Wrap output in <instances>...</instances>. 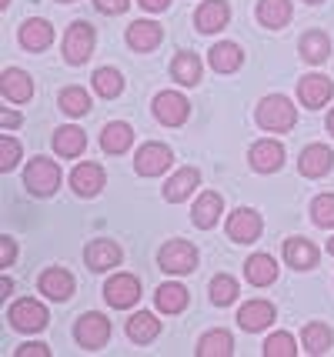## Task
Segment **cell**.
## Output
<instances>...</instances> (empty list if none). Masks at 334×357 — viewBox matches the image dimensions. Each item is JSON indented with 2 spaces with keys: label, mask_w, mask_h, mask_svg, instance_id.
<instances>
[{
  "label": "cell",
  "mask_w": 334,
  "mask_h": 357,
  "mask_svg": "<svg viewBox=\"0 0 334 357\" xmlns=\"http://www.w3.org/2000/svg\"><path fill=\"white\" fill-rule=\"evenodd\" d=\"M158 261H160V271H167V274H191L197 267V248L191 241H167L160 248Z\"/></svg>",
  "instance_id": "5"
},
{
  "label": "cell",
  "mask_w": 334,
  "mask_h": 357,
  "mask_svg": "<svg viewBox=\"0 0 334 357\" xmlns=\"http://www.w3.org/2000/svg\"><path fill=\"white\" fill-rule=\"evenodd\" d=\"M84 147H87V137H84L80 127H61V130H54V151L61 157H77Z\"/></svg>",
  "instance_id": "34"
},
{
  "label": "cell",
  "mask_w": 334,
  "mask_h": 357,
  "mask_svg": "<svg viewBox=\"0 0 334 357\" xmlns=\"http://www.w3.org/2000/svg\"><path fill=\"white\" fill-rule=\"evenodd\" d=\"M328 130H331V134H334V110H331V114H328Z\"/></svg>",
  "instance_id": "48"
},
{
  "label": "cell",
  "mask_w": 334,
  "mask_h": 357,
  "mask_svg": "<svg viewBox=\"0 0 334 357\" xmlns=\"http://www.w3.org/2000/svg\"><path fill=\"white\" fill-rule=\"evenodd\" d=\"M328 254H334V237H331V241H328Z\"/></svg>",
  "instance_id": "49"
},
{
  "label": "cell",
  "mask_w": 334,
  "mask_h": 357,
  "mask_svg": "<svg viewBox=\"0 0 334 357\" xmlns=\"http://www.w3.org/2000/svg\"><path fill=\"white\" fill-rule=\"evenodd\" d=\"M334 93V84L331 77H324V74H308V77H301V84H298V97H301L304 107L318 110L324 107L328 100H331Z\"/></svg>",
  "instance_id": "11"
},
{
  "label": "cell",
  "mask_w": 334,
  "mask_h": 357,
  "mask_svg": "<svg viewBox=\"0 0 334 357\" xmlns=\"http://www.w3.org/2000/svg\"><path fill=\"white\" fill-rule=\"evenodd\" d=\"M57 104H61V110L70 114V117H84V114L91 110V93L80 91V87H64L61 97H57Z\"/></svg>",
  "instance_id": "36"
},
{
  "label": "cell",
  "mask_w": 334,
  "mask_h": 357,
  "mask_svg": "<svg viewBox=\"0 0 334 357\" xmlns=\"http://www.w3.org/2000/svg\"><path fill=\"white\" fill-rule=\"evenodd\" d=\"M20 44L33 50V54H40V50H47L54 44V27H50L47 20H40V17H33V20H24L20 24Z\"/></svg>",
  "instance_id": "19"
},
{
  "label": "cell",
  "mask_w": 334,
  "mask_h": 357,
  "mask_svg": "<svg viewBox=\"0 0 334 357\" xmlns=\"http://www.w3.org/2000/svg\"><path fill=\"white\" fill-rule=\"evenodd\" d=\"M331 164H334V154H331V147H324V144L304 147L301 160H298V167H301L304 177H324V174L331 171Z\"/></svg>",
  "instance_id": "18"
},
{
  "label": "cell",
  "mask_w": 334,
  "mask_h": 357,
  "mask_svg": "<svg viewBox=\"0 0 334 357\" xmlns=\"http://www.w3.org/2000/svg\"><path fill=\"white\" fill-rule=\"evenodd\" d=\"M17 160H20V144H17L10 134H3V137H0V167H3V171H14Z\"/></svg>",
  "instance_id": "41"
},
{
  "label": "cell",
  "mask_w": 334,
  "mask_h": 357,
  "mask_svg": "<svg viewBox=\"0 0 334 357\" xmlns=\"http://www.w3.org/2000/svg\"><path fill=\"white\" fill-rule=\"evenodd\" d=\"M294 14V7H291V0H261L257 3V20L271 27V31H281L287 20Z\"/></svg>",
  "instance_id": "27"
},
{
  "label": "cell",
  "mask_w": 334,
  "mask_h": 357,
  "mask_svg": "<svg viewBox=\"0 0 334 357\" xmlns=\"http://www.w3.org/2000/svg\"><path fill=\"white\" fill-rule=\"evenodd\" d=\"M211 304H218V307H227V304H234V297H238V280L231 278V274H218V278L211 280Z\"/></svg>",
  "instance_id": "37"
},
{
  "label": "cell",
  "mask_w": 334,
  "mask_h": 357,
  "mask_svg": "<svg viewBox=\"0 0 334 357\" xmlns=\"http://www.w3.org/2000/svg\"><path fill=\"white\" fill-rule=\"evenodd\" d=\"M61 3H70V0H61Z\"/></svg>",
  "instance_id": "52"
},
{
  "label": "cell",
  "mask_w": 334,
  "mask_h": 357,
  "mask_svg": "<svg viewBox=\"0 0 334 357\" xmlns=\"http://www.w3.org/2000/svg\"><path fill=\"white\" fill-rule=\"evenodd\" d=\"M94 7L100 10V14L114 17V14H124V10L130 7V0H94Z\"/></svg>",
  "instance_id": "42"
},
{
  "label": "cell",
  "mask_w": 334,
  "mask_h": 357,
  "mask_svg": "<svg viewBox=\"0 0 334 357\" xmlns=\"http://www.w3.org/2000/svg\"><path fill=\"white\" fill-rule=\"evenodd\" d=\"M311 220L318 227H334V194H321L311 201Z\"/></svg>",
  "instance_id": "40"
},
{
  "label": "cell",
  "mask_w": 334,
  "mask_h": 357,
  "mask_svg": "<svg viewBox=\"0 0 334 357\" xmlns=\"http://www.w3.org/2000/svg\"><path fill=\"white\" fill-rule=\"evenodd\" d=\"M227 20H231V7H227L224 0H204V3L197 7V14H194V24H197V31L201 33L224 31Z\"/></svg>",
  "instance_id": "12"
},
{
  "label": "cell",
  "mask_w": 334,
  "mask_h": 357,
  "mask_svg": "<svg viewBox=\"0 0 334 357\" xmlns=\"http://www.w3.org/2000/svg\"><path fill=\"white\" fill-rule=\"evenodd\" d=\"M321 257V250L311 244V241H304V237H291L284 241V261L287 267H294V271H308V267H314Z\"/></svg>",
  "instance_id": "23"
},
{
  "label": "cell",
  "mask_w": 334,
  "mask_h": 357,
  "mask_svg": "<svg viewBox=\"0 0 334 357\" xmlns=\"http://www.w3.org/2000/svg\"><path fill=\"white\" fill-rule=\"evenodd\" d=\"M144 10H151V14H158V10H167L171 7V0H137Z\"/></svg>",
  "instance_id": "45"
},
{
  "label": "cell",
  "mask_w": 334,
  "mask_h": 357,
  "mask_svg": "<svg viewBox=\"0 0 334 357\" xmlns=\"http://www.w3.org/2000/svg\"><path fill=\"white\" fill-rule=\"evenodd\" d=\"M154 304L160 314H181L188 307V291L181 284H160L154 291Z\"/></svg>",
  "instance_id": "31"
},
{
  "label": "cell",
  "mask_w": 334,
  "mask_h": 357,
  "mask_svg": "<svg viewBox=\"0 0 334 357\" xmlns=\"http://www.w3.org/2000/svg\"><path fill=\"white\" fill-rule=\"evenodd\" d=\"M17 357H50V351H47V344H24L17 351Z\"/></svg>",
  "instance_id": "43"
},
{
  "label": "cell",
  "mask_w": 334,
  "mask_h": 357,
  "mask_svg": "<svg viewBox=\"0 0 334 357\" xmlns=\"http://www.w3.org/2000/svg\"><path fill=\"white\" fill-rule=\"evenodd\" d=\"M10 287H14V284H10V278H0V297L10 294Z\"/></svg>",
  "instance_id": "47"
},
{
  "label": "cell",
  "mask_w": 334,
  "mask_h": 357,
  "mask_svg": "<svg viewBox=\"0 0 334 357\" xmlns=\"http://www.w3.org/2000/svg\"><path fill=\"white\" fill-rule=\"evenodd\" d=\"M301 57L308 63H324L331 57V40H328V33L321 31H308L301 37Z\"/></svg>",
  "instance_id": "32"
},
{
  "label": "cell",
  "mask_w": 334,
  "mask_h": 357,
  "mask_svg": "<svg viewBox=\"0 0 334 357\" xmlns=\"http://www.w3.org/2000/svg\"><path fill=\"white\" fill-rule=\"evenodd\" d=\"M234 354V337L227 331H207L197 341V357H231Z\"/></svg>",
  "instance_id": "28"
},
{
  "label": "cell",
  "mask_w": 334,
  "mask_h": 357,
  "mask_svg": "<svg viewBox=\"0 0 334 357\" xmlns=\"http://www.w3.org/2000/svg\"><path fill=\"white\" fill-rule=\"evenodd\" d=\"M0 248H3V261H0V267H10L14 264V254H17L14 237H3V241H0Z\"/></svg>",
  "instance_id": "44"
},
{
  "label": "cell",
  "mask_w": 334,
  "mask_h": 357,
  "mask_svg": "<svg viewBox=\"0 0 334 357\" xmlns=\"http://www.w3.org/2000/svg\"><path fill=\"white\" fill-rule=\"evenodd\" d=\"M171 77L177 84H184V87H194L201 80V61L194 54H188V50H181L174 61H171Z\"/></svg>",
  "instance_id": "33"
},
{
  "label": "cell",
  "mask_w": 334,
  "mask_h": 357,
  "mask_svg": "<svg viewBox=\"0 0 334 357\" xmlns=\"http://www.w3.org/2000/svg\"><path fill=\"white\" fill-rule=\"evenodd\" d=\"M0 124H3V130H10V127L20 124V114H14V110H3V114H0Z\"/></svg>",
  "instance_id": "46"
},
{
  "label": "cell",
  "mask_w": 334,
  "mask_h": 357,
  "mask_svg": "<svg viewBox=\"0 0 334 357\" xmlns=\"http://www.w3.org/2000/svg\"><path fill=\"white\" fill-rule=\"evenodd\" d=\"M294 121H298V110H294V104H291L287 97H281V93L264 97V100L257 104V124L264 127V130H271V134L291 130Z\"/></svg>",
  "instance_id": "1"
},
{
  "label": "cell",
  "mask_w": 334,
  "mask_h": 357,
  "mask_svg": "<svg viewBox=\"0 0 334 357\" xmlns=\"http://www.w3.org/2000/svg\"><path fill=\"white\" fill-rule=\"evenodd\" d=\"M248 160H251V167L257 174H274L284 164V147L278 140H257L251 147V154H248Z\"/></svg>",
  "instance_id": "13"
},
{
  "label": "cell",
  "mask_w": 334,
  "mask_h": 357,
  "mask_svg": "<svg viewBox=\"0 0 334 357\" xmlns=\"http://www.w3.org/2000/svg\"><path fill=\"white\" fill-rule=\"evenodd\" d=\"M0 91L10 104H27L33 93V80L27 70H17V67H7L3 77H0Z\"/></svg>",
  "instance_id": "15"
},
{
  "label": "cell",
  "mask_w": 334,
  "mask_h": 357,
  "mask_svg": "<svg viewBox=\"0 0 334 357\" xmlns=\"http://www.w3.org/2000/svg\"><path fill=\"white\" fill-rule=\"evenodd\" d=\"M24 187L31 190L33 197L57 194V187H61V167H57V160L33 157L31 164H27V171H24Z\"/></svg>",
  "instance_id": "2"
},
{
  "label": "cell",
  "mask_w": 334,
  "mask_h": 357,
  "mask_svg": "<svg viewBox=\"0 0 334 357\" xmlns=\"http://www.w3.org/2000/svg\"><path fill=\"white\" fill-rule=\"evenodd\" d=\"M274 304H268V301H248V304H241L238 311V324L244 327V331H251V334H257V331H264L268 324H274Z\"/></svg>",
  "instance_id": "17"
},
{
  "label": "cell",
  "mask_w": 334,
  "mask_h": 357,
  "mask_svg": "<svg viewBox=\"0 0 334 357\" xmlns=\"http://www.w3.org/2000/svg\"><path fill=\"white\" fill-rule=\"evenodd\" d=\"M74 337H77V344L84 351H100L104 344L111 341V321L97 311L84 314V317H77V324H74Z\"/></svg>",
  "instance_id": "4"
},
{
  "label": "cell",
  "mask_w": 334,
  "mask_h": 357,
  "mask_svg": "<svg viewBox=\"0 0 334 357\" xmlns=\"http://www.w3.org/2000/svg\"><path fill=\"white\" fill-rule=\"evenodd\" d=\"M301 344L308 347V354H328L331 351V327L308 324L301 331Z\"/></svg>",
  "instance_id": "35"
},
{
  "label": "cell",
  "mask_w": 334,
  "mask_h": 357,
  "mask_svg": "<svg viewBox=\"0 0 334 357\" xmlns=\"http://www.w3.org/2000/svg\"><path fill=\"white\" fill-rule=\"evenodd\" d=\"M221 211H224V201L221 194H214V190H207V194H201L197 201H194V224L201 227V231H211L218 220H221Z\"/></svg>",
  "instance_id": "24"
},
{
  "label": "cell",
  "mask_w": 334,
  "mask_h": 357,
  "mask_svg": "<svg viewBox=\"0 0 334 357\" xmlns=\"http://www.w3.org/2000/svg\"><path fill=\"white\" fill-rule=\"evenodd\" d=\"M261 234V214L251 207H238L231 218H227V237L238 241V244H251Z\"/></svg>",
  "instance_id": "10"
},
{
  "label": "cell",
  "mask_w": 334,
  "mask_h": 357,
  "mask_svg": "<svg viewBox=\"0 0 334 357\" xmlns=\"http://www.w3.org/2000/svg\"><path fill=\"white\" fill-rule=\"evenodd\" d=\"M207 61H211V67H214L218 74H234L241 63H244V54H241L238 44L224 40V44H214L207 50Z\"/></svg>",
  "instance_id": "26"
},
{
  "label": "cell",
  "mask_w": 334,
  "mask_h": 357,
  "mask_svg": "<svg viewBox=\"0 0 334 357\" xmlns=\"http://www.w3.org/2000/svg\"><path fill=\"white\" fill-rule=\"evenodd\" d=\"M160 334V321L154 317V314H147V311H137L134 317L128 321V337L134 344H151L154 337Z\"/></svg>",
  "instance_id": "30"
},
{
  "label": "cell",
  "mask_w": 334,
  "mask_h": 357,
  "mask_svg": "<svg viewBox=\"0 0 334 357\" xmlns=\"http://www.w3.org/2000/svg\"><path fill=\"white\" fill-rule=\"evenodd\" d=\"M70 187H74L77 197H94V194H100V187H104V167H100V164H77V167L70 171Z\"/></svg>",
  "instance_id": "16"
},
{
  "label": "cell",
  "mask_w": 334,
  "mask_h": 357,
  "mask_svg": "<svg viewBox=\"0 0 334 357\" xmlns=\"http://www.w3.org/2000/svg\"><path fill=\"white\" fill-rule=\"evenodd\" d=\"M171 147L167 144H144L141 151L134 154V171L141 174V177H160V174L171 167Z\"/></svg>",
  "instance_id": "8"
},
{
  "label": "cell",
  "mask_w": 334,
  "mask_h": 357,
  "mask_svg": "<svg viewBox=\"0 0 334 357\" xmlns=\"http://www.w3.org/2000/svg\"><path fill=\"white\" fill-rule=\"evenodd\" d=\"M188 114H191V104H188V97L177 91H164L154 97V117H158L160 124L167 127H181L188 121Z\"/></svg>",
  "instance_id": "9"
},
{
  "label": "cell",
  "mask_w": 334,
  "mask_h": 357,
  "mask_svg": "<svg viewBox=\"0 0 334 357\" xmlns=\"http://www.w3.org/2000/svg\"><path fill=\"white\" fill-rule=\"evenodd\" d=\"M244 278H248V284H255V287H268V284H274V278H278L274 257H271V254H251L248 264H244Z\"/></svg>",
  "instance_id": "25"
},
{
  "label": "cell",
  "mask_w": 334,
  "mask_h": 357,
  "mask_svg": "<svg viewBox=\"0 0 334 357\" xmlns=\"http://www.w3.org/2000/svg\"><path fill=\"white\" fill-rule=\"evenodd\" d=\"M197 184H201V174H197V167H181V171L164 184V197L171 204H181L188 201L194 190H197Z\"/></svg>",
  "instance_id": "21"
},
{
  "label": "cell",
  "mask_w": 334,
  "mask_h": 357,
  "mask_svg": "<svg viewBox=\"0 0 334 357\" xmlns=\"http://www.w3.org/2000/svg\"><path fill=\"white\" fill-rule=\"evenodd\" d=\"M7 321L14 331L20 334H37V331H44L47 327V307L40 304V301H33V297H20L10 304V311H7Z\"/></svg>",
  "instance_id": "3"
},
{
  "label": "cell",
  "mask_w": 334,
  "mask_h": 357,
  "mask_svg": "<svg viewBox=\"0 0 334 357\" xmlns=\"http://www.w3.org/2000/svg\"><path fill=\"white\" fill-rule=\"evenodd\" d=\"M130 144H134V130H130L124 121H114V124L104 127V134H100V147L107 151V154H124Z\"/></svg>",
  "instance_id": "29"
},
{
  "label": "cell",
  "mask_w": 334,
  "mask_h": 357,
  "mask_svg": "<svg viewBox=\"0 0 334 357\" xmlns=\"http://www.w3.org/2000/svg\"><path fill=\"white\" fill-rule=\"evenodd\" d=\"M294 354H298V347H294V337L287 331H278V334H271L264 341V357H294Z\"/></svg>",
  "instance_id": "39"
},
{
  "label": "cell",
  "mask_w": 334,
  "mask_h": 357,
  "mask_svg": "<svg viewBox=\"0 0 334 357\" xmlns=\"http://www.w3.org/2000/svg\"><path fill=\"white\" fill-rule=\"evenodd\" d=\"M7 3H10V0H0V7H7Z\"/></svg>",
  "instance_id": "50"
},
{
  "label": "cell",
  "mask_w": 334,
  "mask_h": 357,
  "mask_svg": "<svg viewBox=\"0 0 334 357\" xmlns=\"http://www.w3.org/2000/svg\"><path fill=\"white\" fill-rule=\"evenodd\" d=\"M308 3H321V0H308Z\"/></svg>",
  "instance_id": "51"
},
{
  "label": "cell",
  "mask_w": 334,
  "mask_h": 357,
  "mask_svg": "<svg viewBox=\"0 0 334 357\" xmlns=\"http://www.w3.org/2000/svg\"><path fill=\"white\" fill-rule=\"evenodd\" d=\"M94 91L100 93V97H117V93L124 91V77H121V70H114V67H100V70H94Z\"/></svg>",
  "instance_id": "38"
},
{
  "label": "cell",
  "mask_w": 334,
  "mask_h": 357,
  "mask_svg": "<svg viewBox=\"0 0 334 357\" xmlns=\"http://www.w3.org/2000/svg\"><path fill=\"white\" fill-rule=\"evenodd\" d=\"M160 40H164V31H160V24H154V20H134L128 27V44L134 47L137 54L154 50Z\"/></svg>",
  "instance_id": "20"
},
{
  "label": "cell",
  "mask_w": 334,
  "mask_h": 357,
  "mask_svg": "<svg viewBox=\"0 0 334 357\" xmlns=\"http://www.w3.org/2000/svg\"><path fill=\"white\" fill-rule=\"evenodd\" d=\"M37 287H40V294L50 297V301H67V297L74 294V278L67 274L64 267H47V271L37 278Z\"/></svg>",
  "instance_id": "14"
},
{
  "label": "cell",
  "mask_w": 334,
  "mask_h": 357,
  "mask_svg": "<svg viewBox=\"0 0 334 357\" xmlns=\"http://www.w3.org/2000/svg\"><path fill=\"white\" fill-rule=\"evenodd\" d=\"M84 261L91 271H111V267L121 264V248L114 241H91L84 250Z\"/></svg>",
  "instance_id": "22"
},
{
  "label": "cell",
  "mask_w": 334,
  "mask_h": 357,
  "mask_svg": "<svg viewBox=\"0 0 334 357\" xmlns=\"http://www.w3.org/2000/svg\"><path fill=\"white\" fill-rule=\"evenodd\" d=\"M104 301L117 307V311H128L141 301V280L134 274H114L107 284H104Z\"/></svg>",
  "instance_id": "7"
},
{
  "label": "cell",
  "mask_w": 334,
  "mask_h": 357,
  "mask_svg": "<svg viewBox=\"0 0 334 357\" xmlns=\"http://www.w3.org/2000/svg\"><path fill=\"white\" fill-rule=\"evenodd\" d=\"M91 54H94V27H91V24H84V20H74V24H70V31H67V37H64L67 63L80 67V63L91 61Z\"/></svg>",
  "instance_id": "6"
}]
</instances>
